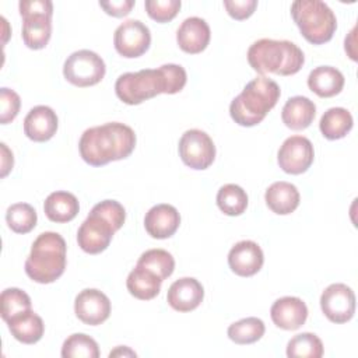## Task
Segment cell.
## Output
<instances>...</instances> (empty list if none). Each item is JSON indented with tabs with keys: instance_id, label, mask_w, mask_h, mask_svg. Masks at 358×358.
<instances>
[{
	"instance_id": "18",
	"label": "cell",
	"mask_w": 358,
	"mask_h": 358,
	"mask_svg": "<svg viewBox=\"0 0 358 358\" xmlns=\"http://www.w3.org/2000/svg\"><path fill=\"white\" fill-rule=\"evenodd\" d=\"M270 316L277 327L296 330L306 322L308 308L298 296H282L271 305Z\"/></svg>"
},
{
	"instance_id": "26",
	"label": "cell",
	"mask_w": 358,
	"mask_h": 358,
	"mask_svg": "<svg viewBox=\"0 0 358 358\" xmlns=\"http://www.w3.org/2000/svg\"><path fill=\"white\" fill-rule=\"evenodd\" d=\"M162 280L151 270L137 266L129 273L126 287L130 295L141 301H150L155 298L161 291Z\"/></svg>"
},
{
	"instance_id": "36",
	"label": "cell",
	"mask_w": 358,
	"mask_h": 358,
	"mask_svg": "<svg viewBox=\"0 0 358 358\" xmlns=\"http://www.w3.org/2000/svg\"><path fill=\"white\" fill-rule=\"evenodd\" d=\"M20 106H21V99L14 90L6 88V87L0 88V123L1 124L11 123L20 112Z\"/></svg>"
},
{
	"instance_id": "41",
	"label": "cell",
	"mask_w": 358,
	"mask_h": 358,
	"mask_svg": "<svg viewBox=\"0 0 358 358\" xmlns=\"http://www.w3.org/2000/svg\"><path fill=\"white\" fill-rule=\"evenodd\" d=\"M116 355H130V357H136V352L134 351H131L129 347H122V345H119L115 351H110V354H109V357L112 358V357H116Z\"/></svg>"
},
{
	"instance_id": "30",
	"label": "cell",
	"mask_w": 358,
	"mask_h": 358,
	"mask_svg": "<svg viewBox=\"0 0 358 358\" xmlns=\"http://www.w3.org/2000/svg\"><path fill=\"white\" fill-rule=\"evenodd\" d=\"M38 221L35 208L28 203H15L7 208L6 222L15 234L31 232Z\"/></svg>"
},
{
	"instance_id": "40",
	"label": "cell",
	"mask_w": 358,
	"mask_h": 358,
	"mask_svg": "<svg viewBox=\"0 0 358 358\" xmlns=\"http://www.w3.org/2000/svg\"><path fill=\"white\" fill-rule=\"evenodd\" d=\"M1 147V178L7 176V173L13 169V165H14V158H13V152L8 150V147L1 143L0 144Z\"/></svg>"
},
{
	"instance_id": "31",
	"label": "cell",
	"mask_w": 358,
	"mask_h": 358,
	"mask_svg": "<svg viewBox=\"0 0 358 358\" xmlns=\"http://www.w3.org/2000/svg\"><path fill=\"white\" fill-rule=\"evenodd\" d=\"M323 355V343L313 333H299L287 344V357L289 358H320Z\"/></svg>"
},
{
	"instance_id": "32",
	"label": "cell",
	"mask_w": 358,
	"mask_h": 358,
	"mask_svg": "<svg viewBox=\"0 0 358 358\" xmlns=\"http://www.w3.org/2000/svg\"><path fill=\"white\" fill-rule=\"evenodd\" d=\"M62 357L63 358H98L99 348L96 341L84 334L74 333L69 336L62 345Z\"/></svg>"
},
{
	"instance_id": "33",
	"label": "cell",
	"mask_w": 358,
	"mask_h": 358,
	"mask_svg": "<svg viewBox=\"0 0 358 358\" xmlns=\"http://www.w3.org/2000/svg\"><path fill=\"white\" fill-rule=\"evenodd\" d=\"M137 266L151 270L164 281L173 273L175 260L172 255L164 249H150L141 253L137 260Z\"/></svg>"
},
{
	"instance_id": "14",
	"label": "cell",
	"mask_w": 358,
	"mask_h": 358,
	"mask_svg": "<svg viewBox=\"0 0 358 358\" xmlns=\"http://www.w3.org/2000/svg\"><path fill=\"white\" fill-rule=\"evenodd\" d=\"M264 263L262 248L253 241L235 243L228 253L229 268L241 277H252L260 271Z\"/></svg>"
},
{
	"instance_id": "3",
	"label": "cell",
	"mask_w": 358,
	"mask_h": 358,
	"mask_svg": "<svg viewBox=\"0 0 358 358\" xmlns=\"http://www.w3.org/2000/svg\"><path fill=\"white\" fill-rule=\"evenodd\" d=\"M126 220L124 207L116 200H103L92 207L77 232L78 246L90 255L103 252Z\"/></svg>"
},
{
	"instance_id": "25",
	"label": "cell",
	"mask_w": 358,
	"mask_h": 358,
	"mask_svg": "<svg viewBox=\"0 0 358 358\" xmlns=\"http://www.w3.org/2000/svg\"><path fill=\"white\" fill-rule=\"evenodd\" d=\"M43 210L46 217L52 222L64 224L76 218L80 211V204L73 193L57 190L46 197L43 203Z\"/></svg>"
},
{
	"instance_id": "10",
	"label": "cell",
	"mask_w": 358,
	"mask_h": 358,
	"mask_svg": "<svg viewBox=\"0 0 358 358\" xmlns=\"http://www.w3.org/2000/svg\"><path fill=\"white\" fill-rule=\"evenodd\" d=\"M151 43V32L145 24L138 20H127L122 22L113 35L116 52L127 59L140 57Z\"/></svg>"
},
{
	"instance_id": "37",
	"label": "cell",
	"mask_w": 358,
	"mask_h": 358,
	"mask_svg": "<svg viewBox=\"0 0 358 358\" xmlns=\"http://www.w3.org/2000/svg\"><path fill=\"white\" fill-rule=\"evenodd\" d=\"M224 7L227 8V13L238 21L249 18L256 7L257 1L256 0H224Z\"/></svg>"
},
{
	"instance_id": "35",
	"label": "cell",
	"mask_w": 358,
	"mask_h": 358,
	"mask_svg": "<svg viewBox=\"0 0 358 358\" xmlns=\"http://www.w3.org/2000/svg\"><path fill=\"white\" fill-rule=\"evenodd\" d=\"M180 6V0H147L144 3L148 17L157 22L172 21L179 13Z\"/></svg>"
},
{
	"instance_id": "8",
	"label": "cell",
	"mask_w": 358,
	"mask_h": 358,
	"mask_svg": "<svg viewBox=\"0 0 358 358\" xmlns=\"http://www.w3.org/2000/svg\"><path fill=\"white\" fill-rule=\"evenodd\" d=\"M105 62L92 50L81 49L73 52L64 62V78L80 88L98 84L105 77Z\"/></svg>"
},
{
	"instance_id": "6",
	"label": "cell",
	"mask_w": 358,
	"mask_h": 358,
	"mask_svg": "<svg viewBox=\"0 0 358 358\" xmlns=\"http://www.w3.org/2000/svg\"><path fill=\"white\" fill-rule=\"evenodd\" d=\"M66 241L57 232H42L32 243L25 260L27 275L39 284H50L62 277L66 268Z\"/></svg>"
},
{
	"instance_id": "34",
	"label": "cell",
	"mask_w": 358,
	"mask_h": 358,
	"mask_svg": "<svg viewBox=\"0 0 358 358\" xmlns=\"http://www.w3.org/2000/svg\"><path fill=\"white\" fill-rule=\"evenodd\" d=\"M1 319L4 322L11 317L31 310V298L20 288H6L0 295Z\"/></svg>"
},
{
	"instance_id": "13",
	"label": "cell",
	"mask_w": 358,
	"mask_h": 358,
	"mask_svg": "<svg viewBox=\"0 0 358 358\" xmlns=\"http://www.w3.org/2000/svg\"><path fill=\"white\" fill-rule=\"evenodd\" d=\"M74 313L83 323L98 326L109 317L110 301L102 291L85 288L74 299Z\"/></svg>"
},
{
	"instance_id": "12",
	"label": "cell",
	"mask_w": 358,
	"mask_h": 358,
	"mask_svg": "<svg viewBox=\"0 0 358 358\" xmlns=\"http://www.w3.org/2000/svg\"><path fill=\"white\" fill-rule=\"evenodd\" d=\"M320 308L333 323H345L355 313L354 291L341 282L330 284L320 295Z\"/></svg>"
},
{
	"instance_id": "22",
	"label": "cell",
	"mask_w": 358,
	"mask_h": 358,
	"mask_svg": "<svg viewBox=\"0 0 358 358\" xmlns=\"http://www.w3.org/2000/svg\"><path fill=\"white\" fill-rule=\"evenodd\" d=\"M22 41L27 48L39 50L43 49L52 35V15L49 14H24Z\"/></svg>"
},
{
	"instance_id": "38",
	"label": "cell",
	"mask_w": 358,
	"mask_h": 358,
	"mask_svg": "<svg viewBox=\"0 0 358 358\" xmlns=\"http://www.w3.org/2000/svg\"><path fill=\"white\" fill-rule=\"evenodd\" d=\"M20 15L24 14H53V3L49 0H24L18 4Z\"/></svg>"
},
{
	"instance_id": "39",
	"label": "cell",
	"mask_w": 358,
	"mask_h": 358,
	"mask_svg": "<svg viewBox=\"0 0 358 358\" xmlns=\"http://www.w3.org/2000/svg\"><path fill=\"white\" fill-rule=\"evenodd\" d=\"M103 11L112 17H124L134 7V0H117V1H99Z\"/></svg>"
},
{
	"instance_id": "7",
	"label": "cell",
	"mask_w": 358,
	"mask_h": 358,
	"mask_svg": "<svg viewBox=\"0 0 358 358\" xmlns=\"http://www.w3.org/2000/svg\"><path fill=\"white\" fill-rule=\"evenodd\" d=\"M291 15L302 36L313 45L329 42L337 28L334 13L320 0L294 1L291 4Z\"/></svg>"
},
{
	"instance_id": "27",
	"label": "cell",
	"mask_w": 358,
	"mask_h": 358,
	"mask_svg": "<svg viewBox=\"0 0 358 358\" xmlns=\"http://www.w3.org/2000/svg\"><path fill=\"white\" fill-rule=\"evenodd\" d=\"M352 116L344 108L327 109L319 123V129L327 140H338L345 137L352 129Z\"/></svg>"
},
{
	"instance_id": "24",
	"label": "cell",
	"mask_w": 358,
	"mask_h": 358,
	"mask_svg": "<svg viewBox=\"0 0 358 358\" xmlns=\"http://www.w3.org/2000/svg\"><path fill=\"white\" fill-rule=\"evenodd\" d=\"M11 336L22 344L38 343L45 331L43 320L32 309L21 315H17L6 322Z\"/></svg>"
},
{
	"instance_id": "15",
	"label": "cell",
	"mask_w": 358,
	"mask_h": 358,
	"mask_svg": "<svg viewBox=\"0 0 358 358\" xmlns=\"http://www.w3.org/2000/svg\"><path fill=\"white\" fill-rule=\"evenodd\" d=\"M59 120L56 112L46 105L34 106L24 119L25 136L36 143L50 140L57 131Z\"/></svg>"
},
{
	"instance_id": "20",
	"label": "cell",
	"mask_w": 358,
	"mask_h": 358,
	"mask_svg": "<svg viewBox=\"0 0 358 358\" xmlns=\"http://www.w3.org/2000/svg\"><path fill=\"white\" fill-rule=\"evenodd\" d=\"M264 200L273 213L278 215H287L296 210L301 196L295 185L280 180L267 187Z\"/></svg>"
},
{
	"instance_id": "1",
	"label": "cell",
	"mask_w": 358,
	"mask_h": 358,
	"mask_svg": "<svg viewBox=\"0 0 358 358\" xmlns=\"http://www.w3.org/2000/svg\"><path fill=\"white\" fill-rule=\"evenodd\" d=\"M186 81V70L179 64L168 63L158 69H144L119 76L115 92L123 103L138 105L159 94L180 92Z\"/></svg>"
},
{
	"instance_id": "11",
	"label": "cell",
	"mask_w": 358,
	"mask_h": 358,
	"mask_svg": "<svg viewBox=\"0 0 358 358\" xmlns=\"http://www.w3.org/2000/svg\"><path fill=\"white\" fill-rule=\"evenodd\" d=\"M315 158L313 145L303 136H291L280 147L277 161L280 168L289 175L306 172Z\"/></svg>"
},
{
	"instance_id": "23",
	"label": "cell",
	"mask_w": 358,
	"mask_h": 358,
	"mask_svg": "<svg viewBox=\"0 0 358 358\" xmlns=\"http://www.w3.org/2000/svg\"><path fill=\"white\" fill-rule=\"evenodd\" d=\"M308 87L320 98H330L341 92L344 87L343 73L331 66H319L308 76Z\"/></svg>"
},
{
	"instance_id": "28",
	"label": "cell",
	"mask_w": 358,
	"mask_h": 358,
	"mask_svg": "<svg viewBox=\"0 0 358 358\" xmlns=\"http://www.w3.org/2000/svg\"><path fill=\"white\" fill-rule=\"evenodd\" d=\"M217 206L227 215H241L248 207V194L241 186L227 183L217 193Z\"/></svg>"
},
{
	"instance_id": "17",
	"label": "cell",
	"mask_w": 358,
	"mask_h": 358,
	"mask_svg": "<svg viewBox=\"0 0 358 358\" xmlns=\"http://www.w3.org/2000/svg\"><path fill=\"white\" fill-rule=\"evenodd\" d=\"M180 225V215L171 204H157L144 217V228L155 239L171 238Z\"/></svg>"
},
{
	"instance_id": "5",
	"label": "cell",
	"mask_w": 358,
	"mask_h": 358,
	"mask_svg": "<svg viewBox=\"0 0 358 358\" xmlns=\"http://www.w3.org/2000/svg\"><path fill=\"white\" fill-rule=\"evenodd\" d=\"M248 62L250 67L260 74L273 73L277 76H292L302 69L305 56L291 41L263 38L250 45Z\"/></svg>"
},
{
	"instance_id": "16",
	"label": "cell",
	"mask_w": 358,
	"mask_h": 358,
	"mask_svg": "<svg viewBox=\"0 0 358 358\" xmlns=\"http://www.w3.org/2000/svg\"><path fill=\"white\" fill-rule=\"evenodd\" d=\"M204 298L203 285L193 277H183L171 284L166 301L169 306L178 312L194 310Z\"/></svg>"
},
{
	"instance_id": "9",
	"label": "cell",
	"mask_w": 358,
	"mask_h": 358,
	"mask_svg": "<svg viewBox=\"0 0 358 358\" xmlns=\"http://www.w3.org/2000/svg\"><path fill=\"white\" fill-rule=\"evenodd\" d=\"M179 155L186 166L203 171L214 162L215 145L206 131L190 129L179 140Z\"/></svg>"
},
{
	"instance_id": "19",
	"label": "cell",
	"mask_w": 358,
	"mask_h": 358,
	"mask_svg": "<svg viewBox=\"0 0 358 358\" xmlns=\"http://www.w3.org/2000/svg\"><path fill=\"white\" fill-rule=\"evenodd\" d=\"M211 38L208 24L200 17L186 18L176 31V42L179 48L190 55L201 53Z\"/></svg>"
},
{
	"instance_id": "21",
	"label": "cell",
	"mask_w": 358,
	"mask_h": 358,
	"mask_svg": "<svg viewBox=\"0 0 358 358\" xmlns=\"http://www.w3.org/2000/svg\"><path fill=\"white\" fill-rule=\"evenodd\" d=\"M316 115V105L306 96L289 98L281 110L282 123L291 130H303L310 126Z\"/></svg>"
},
{
	"instance_id": "29",
	"label": "cell",
	"mask_w": 358,
	"mask_h": 358,
	"mask_svg": "<svg viewBox=\"0 0 358 358\" xmlns=\"http://www.w3.org/2000/svg\"><path fill=\"white\" fill-rule=\"evenodd\" d=\"M266 331V326L262 319L250 316L241 319L235 323H232L228 327V337L236 344L245 345V344H252L256 343L263 337Z\"/></svg>"
},
{
	"instance_id": "2",
	"label": "cell",
	"mask_w": 358,
	"mask_h": 358,
	"mask_svg": "<svg viewBox=\"0 0 358 358\" xmlns=\"http://www.w3.org/2000/svg\"><path fill=\"white\" fill-rule=\"evenodd\" d=\"M136 147L134 130L119 122L87 129L78 141L81 158L91 166H102L127 158Z\"/></svg>"
},
{
	"instance_id": "4",
	"label": "cell",
	"mask_w": 358,
	"mask_h": 358,
	"mask_svg": "<svg viewBox=\"0 0 358 358\" xmlns=\"http://www.w3.org/2000/svg\"><path fill=\"white\" fill-rule=\"evenodd\" d=\"M281 95L278 84L264 76L249 81L229 105V115L235 123L245 127L259 124L275 106Z\"/></svg>"
}]
</instances>
